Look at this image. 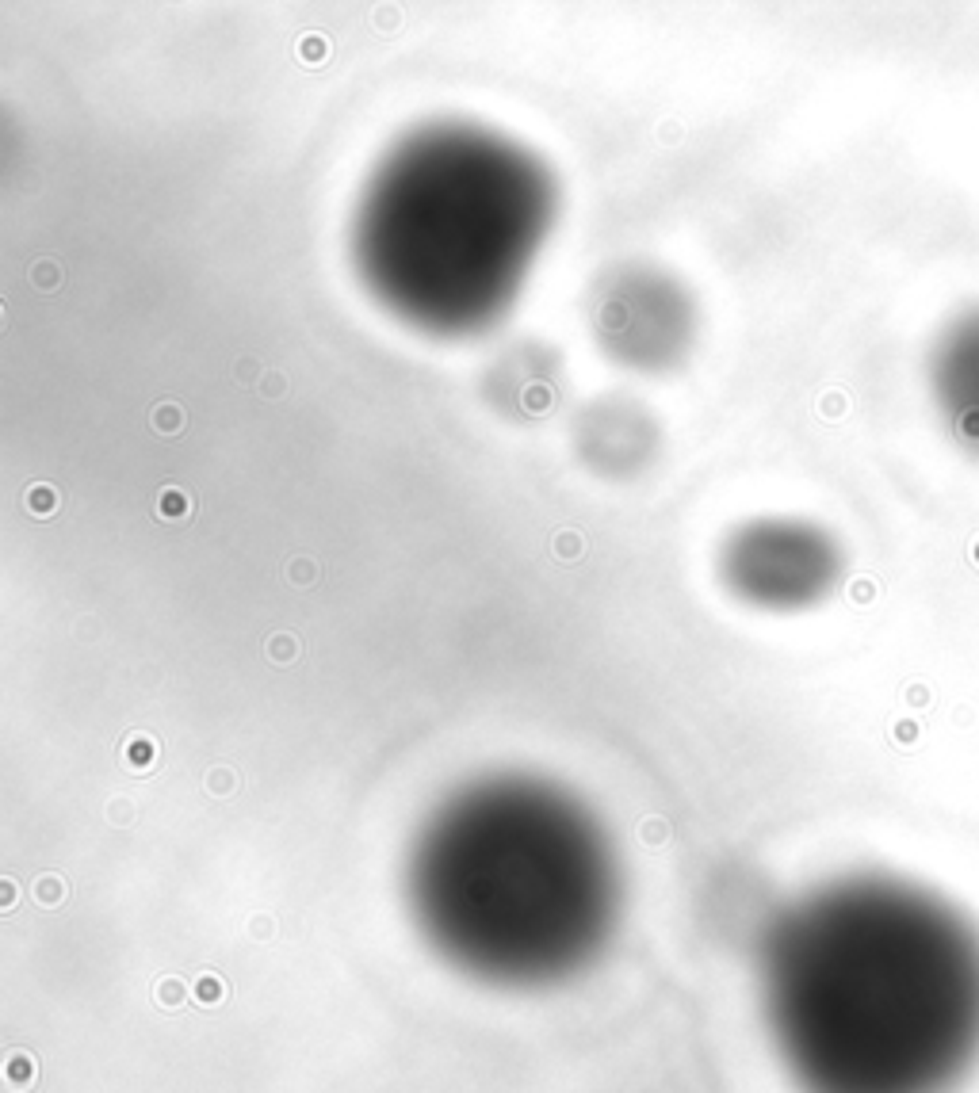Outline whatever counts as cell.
<instances>
[{
	"instance_id": "obj_1",
	"label": "cell",
	"mask_w": 979,
	"mask_h": 1093,
	"mask_svg": "<svg viewBox=\"0 0 979 1093\" xmlns=\"http://www.w3.org/2000/svg\"><path fill=\"white\" fill-rule=\"evenodd\" d=\"M762 998L804 1093H957L979 1067V922L907 876L830 879L769 922Z\"/></svg>"
},
{
	"instance_id": "obj_2",
	"label": "cell",
	"mask_w": 979,
	"mask_h": 1093,
	"mask_svg": "<svg viewBox=\"0 0 979 1093\" xmlns=\"http://www.w3.org/2000/svg\"><path fill=\"white\" fill-rule=\"evenodd\" d=\"M406 895L440 960L479 983L528 990L601 956L620 914V860L574 792L498 772L425 818Z\"/></svg>"
},
{
	"instance_id": "obj_3",
	"label": "cell",
	"mask_w": 979,
	"mask_h": 1093,
	"mask_svg": "<svg viewBox=\"0 0 979 1093\" xmlns=\"http://www.w3.org/2000/svg\"><path fill=\"white\" fill-rule=\"evenodd\" d=\"M555 207V176L521 142L475 123H429L394 142L368 176L352 260L394 318L467 337L521 295Z\"/></svg>"
},
{
	"instance_id": "obj_4",
	"label": "cell",
	"mask_w": 979,
	"mask_h": 1093,
	"mask_svg": "<svg viewBox=\"0 0 979 1093\" xmlns=\"http://www.w3.org/2000/svg\"><path fill=\"white\" fill-rule=\"evenodd\" d=\"M719 578L742 604L804 612L834 597L846 581V547L819 520L758 516L723 539Z\"/></svg>"
},
{
	"instance_id": "obj_5",
	"label": "cell",
	"mask_w": 979,
	"mask_h": 1093,
	"mask_svg": "<svg viewBox=\"0 0 979 1093\" xmlns=\"http://www.w3.org/2000/svg\"><path fill=\"white\" fill-rule=\"evenodd\" d=\"M589 329L612 364L658 375L697 337V302L658 264H616L589 291Z\"/></svg>"
},
{
	"instance_id": "obj_6",
	"label": "cell",
	"mask_w": 979,
	"mask_h": 1093,
	"mask_svg": "<svg viewBox=\"0 0 979 1093\" xmlns=\"http://www.w3.org/2000/svg\"><path fill=\"white\" fill-rule=\"evenodd\" d=\"M926 390L945 436L979 463V299L937 325L926 352Z\"/></svg>"
},
{
	"instance_id": "obj_7",
	"label": "cell",
	"mask_w": 979,
	"mask_h": 1093,
	"mask_svg": "<svg viewBox=\"0 0 979 1093\" xmlns=\"http://www.w3.org/2000/svg\"><path fill=\"white\" fill-rule=\"evenodd\" d=\"M574 448L601 478H635L658 451V425L631 398H597L574 421Z\"/></svg>"
},
{
	"instance_id": "obj_8",
	"label": "cell",
	"mask_w": 979,
	"mask_h": 1093,
	"mask_svg": "<svg viewBox=\"0 0 979 1093\" xmlns=\"http://www.w3.org/2000/svg\"><path fill=\"white\" fill-rule=\"evenodd\" d=\"M555 367V352H532V348H513L505 360L498 364V371L486 379V386L494 390V402L513 417H536L547 406H555L559 390H544V386H532V375H544Z\"/></svg>"
}]
</instances>
